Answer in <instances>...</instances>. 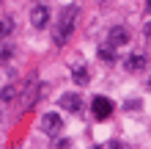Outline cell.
<instances>
[{
  "label": "cell",
  "instance_id": "1",
  "mask_svg": "<svg viewBox=\"0 0 151 149\" xmlns=\"http://www.w3.org/2000/svg\"><path fill=\"white\" fill-rule=\"evenodd\" d=\"M74 20H77V6H66L63 11H60V17H58L55 31H52L55 44H66V41L72 39V33H74Z\"/></svg>",
  "mask_w": 151,
  "mask_h": 149
},
{
  "label": "cell",
  "instance_id": "2",
  "mask_svg": "<svg viewBox=\"0 0 151 149\" xmlns=\"http://www.w3.org/2000/svg\"><path fill=\"white\" fill-rule=\"evenodd\" d=\"M41 130L50 138H55V135L63 133V119H60L58 113H44V116H41Z\"/></svg>",
  "mask_w": 151,
  "mask_h": 149
},
{
  "label": "cell",
  "instance_id": "3",
  "mask_svg": "<svg viewBox=\"0 0 151 149\" xmlns=\"http://www.w3.org/2000/svg\"><path fill=\"white\" fill-rule=\"evenodd\" d=\"M91 110H93V116L96 119H110V113H113V102L107 97H96L91 102Z\"/></svg>",
  "mask_w": 151,
  "mask_h": 149
},
{
  "label": "cell",
  "instance_id": "4",
  "mask_svg": "<svg viewBox=\"0 0 151 149\" xmlns=\"http://www.w3.org/2000/svg\"><path fill=\"white\" fill-rule=\"evenodd\" d=\"M58 102H60V108H63V110H72V113H80V110H83V97H80V94H74V91L63 94Z\"/></svg>",
  "mask_w": 151,
  "mask_h": 149
},
{
  "label": "cell",
  "instance_id": "5",
  "mask_svg": "<svg viewBox=\"0 0 151 149\" xmlns=\"http://www.w3.org/2000/svg\"><path fill=\"white\" fill-rule=\"evenodd\" d=\"M107 41H110V47H124V44H129V33H127V28H121V25L110 28Z\"/></svg>",
  "mask_w": 151,
  "mask_h": 149
},
{
  "label": "cell",
  "instance_id": "6",
  "mask_svg": "<svg viewBox=\"0 0 151 149\" xmlns=\"http://www.w3.org/2000/svg\"><path fill=\"white\" fill-rule=\"evenodd\" d=\"M47 22H50V8L47 6H36L30 11V25L33 28H47Z\"/></svg>",
  "mask_w": 151,
  "mask_h": 149
},
{
  "label": "cell",
  "instance_id": "7",
  "mask_svg": "<svg viewBox=\"0 0 151 149\" xmlns=\"http://www.w3.org/2000/svg\"><path fill=\"white\" fill-rule=\"evenodd\" d=\"M124 69H127V72H143L146 69V55L143 52H132V55L124 61Z\"/></svg>",
  "mask_w": 151,
  "mask_h": 149
},
{
  "label": "cell",
  "instance_id": "8",
  "mask_svg": "<svg viewBox=\"0 0 151 149\" xmlns=\"http://www.w3.org/2000/svg\"><path fill=\"white\" fill-rule=\"evenodd\" d=\"M72 80L80 86V89H83V86H88V83H91V75H88V66H83V64H80V66H74L72 69Z\"/></svg>",
  "mask_w": 151,
  "mask_h": 149
},
{
  "label": "cell",
  "instance_id": "9",
  "mask_svg": "<svg viewBox=\"0 0 151 149\" xmlns=\"http://www.w3.org/2000/svg\"><path fill=\"white\" fill-rule=\"evenodd\" d=\"M17 97H19V86H17V83H11V86H6V89L0 91V102H3V105H8V102H14Z\"/></svg>",
  "mask_w": 151,
  "mask_h": 149
},
{
  "label": "cell",
  "instance_id": "10",
  "mask_svg": "<svg viewBox=\"0 0 151 149\" xmlns=\"http://www.w3.org/2000/svg\"><path fill=\"white\" fill-rule=\"evenodd\" d=\"M11 31H14V20H0V39L11 36Z\"/></svg>",
  "mask_w": 151,
  "mask_h": 149
},
{
  "label": "cell",
  "instance_id": "11",
  "mask_svg": "<svg viewBox=\"0 0 151 149\" xmlns=\"http://www.w3.org/2000/svg\"><path fill=\"white\" fill-rule=\"evenodd\" d=\"M36 94H47V86H44V83H39L36 86ZM41 97H33V91H30V97H28V102H25V108H30V105L33 102H39Z\"/></svg>",
  "mask_w": 151,
  "mask_h": 149
},
{
  "label": "cell",
  "instance_id": "12",
  "mask_svg": "<svg viewBox=\"0 0 151 149\" xmlns=\"http://www.w3.org/2000/svg\"><path fill=\"white\" fill-rule=\"evenodd\" d=\"M99 58H102V61H107V64H113V61H115L113 47H110V44H107V47H99Z\"/></svg>",
  "mask_w": 151,
  "mask_h": 149
},
{
  "label": "cell",
  "instance_id": "13",
  "mask_svg": "<svg viewBox=\"0 0 151 149\" xmlns=\"http://www.w3.org/2000/svg\"><path fill=\"white\" fill-rule=\"evenodd\" d=\"M14 55V47L11 44H3V39H0V61H8Z\"/></svg>",
  "mask_w": 151,
  "mask_h": 149
},
{
  "label": "cell",
  "instance_id": "14",
  "mask_svg": "<svg viewBox=\"0 0 151 149\" xmlns=\"http://www.w3.org/2000/svg\"><path fill=\"white\" fill-rule=\"evenodd\" d=\"M146 33H148V36H151V22H148V25H146Z\"/></svg>",
  "mask_w": 151,
  "mask_h": 149
},
{
  "label": "cell",
  "instance_id": "15",
  "mask_svg": "<svg viewBox=\"0 0 151 149\" xmlns=\"http://www.w3.org/2000/svg\"><path fill=\"white\" fill-rule=\"evenodd\" d=\"M146 89H148V91H151V77H148V80H146Z\"/></svg>",
  "mask_w": 151,
  "mask_h": 149
},
{
  "label": "cell",
  "instance_id": "16",
  "mask_svg": "<svg viewBox=\"0 0 151 149\" xmlns=\"http://www.w3.org/2000/svg\"><path fill=\"white\" fill-rule=\"evenodd\" d=\"M146 6H148V11H151V0H146Z\"/></svg>",
  "mask_w": 151,
  "mask_h": 149
}]
</instances>
